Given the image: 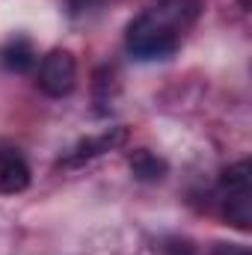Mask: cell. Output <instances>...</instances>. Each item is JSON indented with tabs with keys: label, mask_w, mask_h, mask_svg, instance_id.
<instances>
[{
	"label": "cell",
	"mask_w": 252,
	"mask_h": 255,
	"mask_svg": "<svg viewBox=\"0 0 252 255\" xmlns=\"http://www.w3.org/2000/svg\"><path fill=\"white\" fill-rule=\"evenodd\" d=\"M214 255H250V250L241 247V244H217Z\"/></svg>",
	"instance_id": "11"
},
{
	"label": "cell",
	"mask_w": 252,
	"mask_h": 255,
	"mask_svg": "<svg viewBox=\"0 0 252 255\" xmlns=\"http://www.w3.org/2000/svg\"><path fill=\"white\" fill-rule=\"evenodd\" d=\"M39 89L51 98H63L74 89L77 83V63L68 51H51L48 57H42V65H39V77H36Z\"/></svg>",
	"instance_id": "2"
},
{
	"label": "cell",
	"mask_w": 252,
	"mask_h": 255,
	"mask_svg": "<svg viewBox=\"0 0 252 255\" xmlns=\"http://www.w3.org/2000/svg\"><path fill=\"white\" fill-rule=\"evenodd\" d=\"M104 0H68V9L71 15H83V12H92V9H101Z\"/></svg>",
	"instance_id": "9"
},
{
	"label": "cell",
	"mask_w": 252,
	"mask_h": 255,
	"mask_svg": "<svg viewBox=\"0 0 252 255\" xmlns=\"http://www.w3.org/2000/svg\"><path fill=\"white\" fill-rule=\"evenodd\" d=\"M30 187V166L18 154H0V193H21Z\"/></svg>",
	"instance_id": "4"
},
{
	"label": "cell",
	"mask_w": 252,
	"mask_h": 255,
	"mask_svg": "<svg viewBox=\"0 0 252 255\" xmlns=\"http://www.w3.org/2000/svg\"><path fill=\"white\" fill-rule=\"evenodd\" d=\"M125 139H127V128H122V125L110 128V130H104V133H98V136L83 139L65 163H83V160H92V157H98V154H104V151H113V148L125 145Z\"/></svg>",
	"instance_id": "3"
},
{
	"label": "cell",
	"mask_w": 252,
	"mask_h": 255,
	"mask_svg": "<svg viewBox=\"0 0 252 255\" xmlns=\"http://www.w3.org/2000/svg\"><path fill=\"white\" fill-rule=\"evenodd\" d=\"M163 255H196V253H193V247H190L187 241H166Z\"/></svg>",
	"instance_id": "10"
},
{
	"label": "cell",
	"mask_w": 252,
	"mask_h": 255,
	"mask_svg": "<svg viewBox=\"0 0 252 255\" xmlns=\"http://www.w3.org/2000/svg\"><path fill=\"white\" fill-rule=\"evenodd\" d=\"M130 172L139 181H160L166 175V160H160L157 154H151L148 148H136L130 154Z\"/></svg>",
	"instance_id": "6"
},
{
	"label": "cell",
	"mask_w": 252,
	"mask_h": 255,
	"mask_svg": "<svg viewBox=\"0 0 252 255\" xmlns=\"http://www.w3.org/2000/svg\"><path fill=\"white\" fill-rule=\"evenodd\" d=\"M226 220L247 232L252 223V190H241V193H226Z\"/></svg>",
	"instance_id": "7"
},
{
	"label": "cell",
	"mask_w": 252,
	"mask_h": 255,
	"mask_svg": "<svg viewBox=\"0 0 252 255\" xmlns=\"http://www.w3.org/2000/svg\"><path fill=\"white\" fill-rule=\"evenodd\" d=\"M0 63L6 65L9 71H15V74H27L36 65V51H33L30 39L15 36L12 42H6L3 51H0Z\"/></svg>",
	"instance_id": "5"
},
{
	"label": "cell",
	"mask_w": 252,
	"mask_h": 255,
	"mask_svg": "<svg viewBox=\"0 0 252 255\" xmlns=\"http://www.w3.org/2000/svg\"><path fill=\"white\" fill-rule=\"evenodd\" d=\"M199 0H157L136 15L125 33V48L136 60H166L178 51L184 30L199 18Z\"/></svg>",
	"instance_id": "1"
},
{
	"label": "cell",
	"mask_w": 252,
	"mask_h": 255,
	"mask_svg": "<svg viewBox=\"0 0 252 255\" xmlns=\"http://www.w3.org/2000/svg\"><path fill=\"white\" fill-rule=\"evenodd\" d=\"M220 187L223 193H241V190H250L252 187V163L250 160H241L235 166H229L220 178Z\"/></svg>",
	"instance_id": "8"
}]
</instances>
